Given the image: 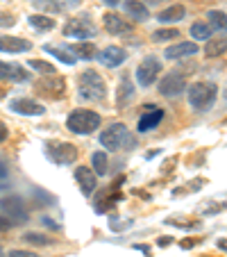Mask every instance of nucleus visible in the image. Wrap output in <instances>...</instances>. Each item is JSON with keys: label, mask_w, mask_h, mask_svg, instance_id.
<instances>
[{"label": "nucleus", "mask_w": 227, "mask_h": 257, "mask_svg": "<svg viewBox=\"0 0 227 257\" xmlns=\"http://www.w3.org/2000/svg\"><path fill=\"white\" fill-rule=\"evenodd\" d=\"M10 109L21 114V116H41L46 112V107L41 102L32 100V98H14L10 102Z\"/></svg>", "instance_id": "9d476101"}, {"label": "nucleus", "mask_w": 227, "mask_h": 257, "mask_svg": "<svg viewBox=\"0 0 227 257\" xmlns=\"http://www.w3.org/2000/svg\"><path fill=\"white\" fill-rule=\"evenodd\" d=\"M78 5H80V0H66L62 7H78Z\"/></svg>", "instance_id": "a19ab883"}, {"label": "nucleus", "mask_w": 227, "mask_h": 257, "mask_svg": "<svg viewBox=\"0 0 227 257\" xmlns=\"http://www.w3.org/2000/svg\"><path fill=\"white\" fill-rule=\"evenodd\" d=\"M100 144L107 151H132L136 146V137L123 123H114L100 135Z\"/></svg>", "instance_id": "f257e3e1"}, {"label": "nucleus", "mask_w": 227, "mask_h": 257, "mask_svg": "<svg viewBox=\"0 0 227 257\" xmlns=\"http://www.w3.org/2000/svg\"><path fill=\"white\" fill-rule=\"evenodd\" d=\"M100 123H102L100 114L93 112V109H75L66 118V127L73 135H91V132H96L100 127Z\"/></svg>", "instance_id": "7ed1b4c3"}, {"label": "nucleus", "mask_w": 227, "mask_h": 257, "mask_svg": "<svg viewBox=\"0 0 227 257\" xmlns=\"http://www.w3.org/2000/svg\"><path fill=\"white\" fill-rule=\"evenodd\" d=\"M68 53H73V55H80L82 59H93L96 57V46L93 44H75V46H68Z\"/></svg>", "instance_id": "393cba45"}, {"label": "nucleus", "mask_w": 227, "mask_h": 257, "mask_svg": "<svg viewBox=\"0 0 227 257\" xmlns=\"http://www.w3.org/2000/svg\"><path fill=\"white\" fill-rule=\"evenodd\" d=\"M96 34H98V30H96V25H93V21L89 19V14L71 19L64 25V37H71V39H91Z\"/></svg>", "instance_id": "423d86ee"}, {"label": "nucleus", "mask_w": 227, "mask_h": 257, "mask_svg": "<svg viewBox=\"0 0 227 257\" xmlns=\"http://www.w3.org/2000/svg\"><path fill=\"white\" fill-rule=\"evenodd\" d=\"M0 178H7V166L0 162Z\"/></svg>", "instance_id": "79ce46f5"}, {"label": "nucleus", "mask_w": 227, "mask_h": 257, "mask_svg": "<svg viewBox=\"0 0 227 257\" xmlns=\"http://www.w3.org/2000/svg\"><path fill=\"white\" fill-rule=\"evenodd\" d=\"M186 96H188L191 107H195V109H200V112H207L209 107L216 102L218 87L216 84H211V82H195V84L188 87Z\"/></svg>", "instance_id": "20e7f679"}, {"label": "nucleus", "mask_w": 227, "mask_h": 257, "mask_svg": "<svg viewBox=\"0 0 227 257\" xmlns=\"http://www.w3.org/2000/svg\"><path fill=\"white\" fill-rule=\"evenodd\" d=\"M28 23L32 25L37 32H50V30L55 28V19H50V16H46V14H32L28 19Z\"/></svg>", "instance_id": "412c9836"}, {"label": "nucleus", "mask_w": 227, "mask_h": 257, "mask_svg": "<svg viewBox=\"0 0 227 257\" xmlns=\"http://www.w3.org/2000/svg\"><path fill=\"white\" fill-rule=\"evenodd\" d=\"M211 32H213V30L209 28L207 23H193V25H191V37H193L195 41H207V39H211Z\"/></svg>", "instance_id": "bb28decb"}, {"label": "nucleus", "mask_w": 227, "mask_h": 257, "mask_svg": "<svg viewBox=\"0 0 227 257\" xmlns=\"http://www.w3.org/2000/svg\"><path fill=\"white\" fill-rule=\"evenodd\" d=\"M157 243H159L161 248H164V246H170V239H168V237H161V239H157Z\"/></svg>", "instance_id": "ea45409f"}, {"label": "nucleus", "mask_w": 227, "mask_h": 257, "mask_svg": "<svg viewBox=\"0 0 227 257\" xmlns=\"http://www.w3.org/2000/svg\"><path fill=\"white\" fill-rule=\"evenodd\" d=\"M39 7L41 10H48V12H62V3L59 0H39Z\"/></svg>", "instance_id": "2f4dec72"}, {"label": "nucleus", "mask_w": 227, "mask_h": 257, "mask_svg": "<svg viewBox=\"0 0 227 257\" xmlns=\"http://www.w3.org/2000/svg\"><path fill=\"white\" fill-rule=\"evenodd\" d=\"M30 3H37V0H30Z\"/></svg>", "instance_id": "49530a36"}, {"label": "nucleus", "mask_w": 227, "mask_h": 257, "mask_svg": "<svg viewBox=\"0 0 227 257\" xmlns=\"http://www.w3.org/2000/svg\"><path fill=\"white\" fill-rule=\"evenodd\" d=\"M7 137H10V130H7V125H5V123L0 121V144H3V141H5Z\"/></svg>", "instance_id": "c9c22d12"}, {"label": "nucleus", "mask_w": 227, "mask_h": 257, "mask_svg": "<svg viewBox=\"0 0 227 257\" xmlns=\"http://www.w3.org/2000/svg\"><path fill=\"white\" fill-rule=\"evenodd\" d=\"M136 250H141V252H145V255H150V246H145V243H136Z\"/></svg>", "instance_id": "58836bf2"}, {"label": "nucleus", "mask_w": 227, "mask_h": 257, "mask_svg": "<svg viewBox=\"0 0 227 257\" xmlns=\"http://www.w3.org/2000/svg\"><path fill=\"white\" fill-rule=\"evenodd\" d=\"M150 5H157V3H161V0H148Z\"/></svg>", "instance_id": "c03bdc74"}, {"label": "nucleus", "mask_w": 227, "mask_h": 257, "mask_svg": "<svg viewBox=\"0 0 227 257\" xmlns=\"http://www.w3.org/2000/svg\"><path fill=\"white\" fill-rule=\"evenodd\" d=\"M0 257H5V252H3V246H0Z\"/></svg>", "instance_id": "a18cd8bd"}, {"label": "nucleus", "mask_w": 227, "mask_h": 257, "mask_svg": "<svg viewBox=\"0 0 227 257\" xmlns=\"http://www.w3.org/2000/svg\"><path fill=\"white\" fill-rule=\"evenodd\" d=\"M161 73V64L157 57H145L143 62L139 64V68H136V82L141 84V87H150V84H155L157 75Z\"/></svg>", "instance_id": "1a4fd4ad"}, {"label": "nucleus", "mask_w": 227, "mask_h": 257, "mask_svg": "<svg viewBox=\"0 0 227 257\" xmlns=\"http://www.w3.org/2000/svg\"><path fill=\"white\" fill-rule=\"evenodd\" d=\"M0 214L5 218H12V221H19V223H25L30 218L28 207L19 196H3L0 198Z\"/></svg>", "instance_id": "0eeeda50"}, {"label": "nucleus", "mask_w": 227, "mask_h": 257, "mask_svg": "<svg viewBox=\"0 0 227 257\" xmlns=\"http://www.w3.org/2000/svg\"><path fill=\"white\" fill-rule=\"evenodd\" d=\"M7 257H39V255L32 252V250H12Z\"/></svg>", "instance_id": "f704fd0d"}, {"label": "nucleus", "mask_w": 227, "mask_h": 257, "mask_svg": "<svg viewBox=\"0 0 227 257\" xmlns=\"http://www.w3.org/2000/svg\"><path fill=\"white\" fill-rule=\"evenodd\" d=\"M23 239L28 243H34V246H50V243H53V239L44 237V234H37V232H25Z\"/></svg>", "instance_id": "7c9ffc66"}, {"label": "nucleus", "mask_w": 227, "mask_h": 257, "mask_svg": "<svg viewBox=\"0 0 227 257\" xmlns=\"http://www.w3.org/2000/svg\"><path fill=\"white\" fill-rule=\"evenodd\" d=\"M75 180H78V185L84 196H91L93 191H96L98 180H96V173H93L89 166H78V169H75Z\"/></svg>", "instance_id": "2eb2a0df"}, {"label": "nucleus", "mask_w": 227, "mask_h": 257, "mask_svg": "<svg viewBox=\"0 0 227 257\" xmlns=\"http://www.w3.org/2000/svg\"><path fill=\"white\" fill-rule=\"evenodd\" d=\"M46 155H48V160L55 162V164L68 166L78 160V148L73 144H66V141H57V144L48 141V144H46Z\"/></svg>", "instance_id": "39448f33"}, {"label": "nucleus", "mask_w": 227, "mask_h": 257, "mask_svg": "<svg viewBox=\"0 0 227 257\" xmlns=\"http://www.w3.org/2000/svg\"><path fill=\"white\" fill-rule=\"evenodd\" d=\"M16 25V19L7 12H0V28H14Z\"/></svg>", "instance_id": "473e14b6"}, {"label": "nucleus", "mask_w": 227, "mask_h": 257, "mask_svg": "<svg viewBox=\"0 0 227 257\" xmlns=\"http://www.w3.org/2000/svg\"><path fill=\"white\" fill-rule=\"evenodd\" d=\"M91 166H93V173L96 175H107V171L109 169H107V155L105 153H100V151L93 153L91 155Z\"/></svg>", "instance_id": "c85d7f7f"}, {"label": "nucleus", "mask_w": 227, "mask_h": 257, "mask_svg": "<svg viewBox=\"0 0 227 257\" xmlns=\"http://www.w3.org/2000/svg\"><path fill=\"white\" fill-rule=\"evenodd\" d=\"M125 12L134 21H148V16H150L145 3H141V0H125Z\"/></svg>", "instance_id": "aec40b11"}, {"label": "nucleus", "mask_w": 227, "mask_h": 257, "mask_svg": "<svg viewBox=\"0 0 227 257\" xmlns=\"http://www.w3.org/2000/svg\"><path fill=\"white\" fill-rule=\"evenodd\" d=\"M134 98V84L127 75H123L118 80V89H116V107H125L127 102Z\"/></svg>", "instance_id": "6ab92c4d"}, {"label": "nucleus", "mask_w": 227, "mask_h": 257, "mask_svg": "<svg viewBox=\"0 0 227 257\" xmlns=\"http://www.w3.org/2000/svg\"><path fill=\"white\" fill-rule=\"evenodd\" d=\"M78 96L89 102H100L107 96L105 80L100 78V73L96 71H84L78 78Z\"/></svg>", "instance_id": "f03ea898"}, {"label": "nucleus", "mask_w": 227, "mask_h": 257, "mask_svg": "<svg viewBox=\"0 0 227 257\" xmlns=\"http://www.w3.org/2000/svg\"><path fill=\"white\" fill-rule=\"evenodd\" d=\"M0 80H7V82H28L30 73L21 64L0 62Z\"/></svg>", "instance_id": "f8f14e48"}, {"label": "nucleus", "mask_w": 227, "mask_h": 257, "mask_svg": "<svg viewBox=\"0 0 227 257\" xmlns=\"http://www.w3.org/2000/svg\"><path fill=\"white\" fill-rule=\"evenodd\" d=\"M225 37H211V39H207V48H204V55L207 57H220V55H225Z\"/></svg>", "instance_id": "4be33fe9"}, {"label": "nucleus", "mask_w": 227, "mask_h": 257, "mask_svg": "<svg viewBox=\"0 0 227 257\" xmlns=\"http://www.w3.org/2000/svg\"><path fill=\"white\" fill-rule=\"evenodd\" d=\"M168 223H170V225H175V228H184V230H193V228H200V221H193V223H184V221H173V218H170Z\"/></svg>", "instance_id": "72a5a7b5"}, {"label": "nucleus", "mask_w": 227, "mask_h": 257, "mask_svg": "<svg viewBox=\"0 0 227 257\" xmlns=\"http://www.w3.org/2000/svg\"><path fill=\"white\" fill-rule=\"evenodd\" d=\"M198 241H200V239H184V241H182V248H193Z\"/></svg>", "instance_id": "4c0bfd02"}, {"label": "nucleus", "mask_w": 227, "mask_h": 257, "mask_svg": "<svg viewBox=\"0 0 227 257\" xmlns=\"http://www.w3.org/2000/svg\"><path fill=\"white\" fill-rule=\"evenodd\" d=\"M105 28H107V32L109 34H114V37H121V34H130L132 30H134V25L132 23H127L123 16H118V14H111V12H107L105 16Z\"/></svg>", "instance_id": "4468645a"}, {"label": "nucleus", "mask_w": 227, "mask_h": 257, "mask_svg": "<svg viewBox=\"0 0 227 257\" xmlns=\"http://www.w3.org/2000/svg\"><path fill=\"white\" fill-rule=\"evenodd\" d=\"M37 89H41V91L50 98H62L66 84H64V80L59 78V75H46V80H41V82L37 84Z\"/></svg>", "instance_id": "dca6fc26"}, {"label": "nucleus", "mask_w": 227, "mask_h": 257, "mask_svg": "<svg viewBox=\"0 0 227 257\" xmlns=\"http://www.w3.org/2000/svg\"><path fill=\"white\" fill-rule=\"evenodd\" d=\"M182 91H186V78L179 71H170L164 75V80L159 82V93L166 98H175Z\"/></svg>", "instance_id": "6e6552de"}, {"label": "nucleus", "mask_w": 227, "mask_h": 257, "mask_svg": "<svg viewBox=\"0 0 227 257\" xmlns=\"http://www.w3.org/2000/svg\"><path fill=\"white\" fill-rule=\"evenodd\" d=\"M102 3H105V5H109V7H116L121 0H102Z\"/></svg>", "instance_id": "37998d69"}, {"label": "nucleus", "mask_w": 227, "mask_h": 257, "mask_svg": "<svg viewBox=\"0 0 227 257\" xmlns=\"http://www.w3.org/2000/svg\"><path fill=\"white\" fill-rule=\"evenodd\" d=\"M184 16H186V10H184L182 5H170L159 14V21L161 23H177V21H182Z\"/></svg>", "instance_id": "5701e85b"}, {"label": "nucleus", "mask_w": 227, "mask_h": 257, "mask_svg": "<svg viewBox=\"0 0 227 257\" xmlns=\"http://www.w3.org/2000/svg\"><path fill=\"white\" fill-rule=\"evenodd\" d=\"M143 109L145 112L141 114V118H139V132L155 130L161 123V118H164V109H159L157 105H148V107H143Z\"/></svg>", "instance_id": "ddd939ff"}, {"label": "nucleus", "mask_w": 227, "mask_h": 257, "mask_svg": "<svg viewBox=\"0 0 227 257\" xmlns=\"http://www.w3.org/2000/svg\"><path fill=\"white\" fill-rule=\"evenodd\" d=\"M28 66L32 68V71H39V73H44V75H57V68H55L53 64L44 62V59H30V62H28Z\"/></svg>", "instance_id": "c756f323"}, {"label": "nucleus", "mask_w": 227, "mask_h": 257, "mask_svg": "<svg viewBox=\"0 0 227 257\" xmlns=\"http://www.w3.org/2000/svg\"><path fill=\"white\" fill-rule=\"evenodd\" d=\"M44 50H46V53H50V55H55V57H57L62 64H66V66H73V64L78 62V59L73 57V55L68 53L66 48H57V46H50V44H46V46H44Z\"/></svg>", "instance_id": "b1692460"}, {"label": "nucleus", "mask_w": 227, "mask_h": 257, "mask_svg": "<svg viewBox=\"0 0 227 257\" xmlns=\"http://www.w3.org/2000/svg\"><path fill=\"white\" fill-rule=\"evenodd\" d=\"M177 37H179V32L173 28H161V30H155V32H152V41H155V44L173 41V39H177Z\"/></svg>", "instance_id": "cd10ccee"}, {"label": "nucleus", "mask_w": 227, "mask_h": 257, "mask_svg": "<svg viewBox=\"0 0 227 257\" xmlns=\"http://www.w3.org/2000/svg\"><path fill=\"white\" fill-rule=\"evenodd\" d=\"M96 57L100 59L102 66L116 68V66H121V64L127 59V53L121 48V46H109V48H105V50H100V53H96Z\"/></svg>", "instance_id": "9b49d317"}, {"label": "nucleus", "mask_w": 227, "mask_h": 257, "mask_svg": "<svg viewBox=\"0 0 227 257\" xmlns=\"http://www.w3.org/2000/svg\"><path fill=\"white\" fill-rule=\"evenodd\" d=\"M30 48L32 44L23 37H0V53H28Z\"/></svg>", "instance_id": "a211bd4d"}, {"label": "nucleus", "mask_w": 227, "mask_h": 257, "mask_svg": "<svg viewBox=\"0 0 227 257\" xmlns=\"http://www.w3.org/2000/svg\"><path fill=\"white\" fill-rule=\"evenodd\" d=\"M12 225H14V223H12L10 218H5V216H0V230H10V228H12Z\"/></svg>", "instance_id": "e433bc0d"}, {"label": "nucleus", "mask_w": 227, "mask_h": 257, "mask_svg": "<svg viewBox=\"0 0 227 257\" xmlns=\"http://www.w3.org/2000/svg\"><path fill=\"white\" fill-rule=\"evenodd\" d=\"M207 19H209V28H211V30H218V32H225V12H222V10H211V12H209V14H207Z\"/></svg>", "instance_id": "a878e982"}, {"label": "nucleus", "mask_w": 227, "mask_h": 257, "mask_svg": "<svg viewBox=\"0 0 227 257\" xmlns=\"http://www.w3.org/2000/svg\"><path fill=\"white\" fill-rule=\"evenodd\" d=\"M198 53V44L195 41H179L175 46H168L164 50V57L166 59H182V57H188V55H195Z\"/></svg>", "instance_id": "f3484780"}]
</instances>
